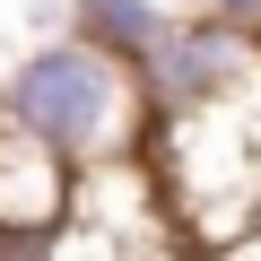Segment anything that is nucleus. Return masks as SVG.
Masks as SVG:
<instances>
[{"label":"nucleus","instance_id":"1","mask_svg":"<svg viewBox=\"0 0 261 261\" xmlns=\"http://www.w3.org/2000/svg\"><path fill=\"white\" fill-rule=\"evenodd\" d=\"M0 113H9V130L44 140L53 157L96 166V157H122V148H130V122L157 113V105H148L140 61L105 53L96 35H61V44H35V53L9 70Z\"/></svg>","mask_w":261,"mask_h":261},{"label":"nucleus","instance_id":"2","mask_svg":"<svg viewBox=\"0 0 261 261\" xmlns=\"http://www.w3.org/2000/svg\"><path fill=\"white\" fill-rule=\"evenodd\" d=\"M252 70H261L252 35H244L235 18H218V9H209L200 27H166V35H157V53L140 61L148 105H157L166 122H183V113H218Z\"/></svg>","mask_w":261,"mask_h":261},{"label":"nucleus","instance_id":"3","mask_svg":"<svg viewBox=\"0 0 261 261\" xmlns=\"http://www.w3.org/2000/svg\"><path fill=\"white\" fill-rule=\"evenodd\" d=\"M70 18H79V35H96L105 53H122V61H148L157 53V35L174 27L157 0H70Z\"/></svg>","mask_w":261,"mask_h":261},{"label":"nucleus","instance_id":"4","mask_svg":"<svg viewBox=\"0 0 261 261\" xmlns=\"http://www.w3.org/2000/svg\"><path fill=\"white\" fill-rule=\"evenodd\" d=\"M218 18H235V27H261V0H209Z\"/></svg>","mask_w":261,"mask_h":261},{"label":"nucleus","instance_id":"5","mask_svg":"<svg viewBox=\"0 0 261 261\" xmlns=\"http://www.w3.org/2000/svg\"><path fill=\"white\" fill-rule=\"evenodd\" d=\"M113 261H166V252H113Z\"/></svg>","mask_w":261,"mask_h":261}]
</instances>
